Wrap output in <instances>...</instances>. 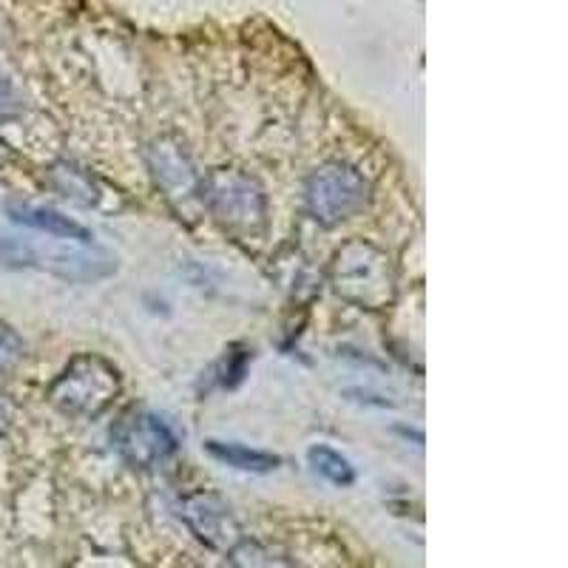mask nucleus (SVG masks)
<instances>
[{"label": "nucleus", "mask_w": 568, "mask_h": 568, "mask_svg": "<svg viewBox=\"0 0 568 568\" xmlns=\"http://www.w3.org/2000/svg\"><path fill=\"white\" fill-rule=\"evenodd\" d=\"M329 284L344 302L362 311H387L395 298V273L382 247L353 240L329 262Z\"/></svg>", "instance_id": "f257e3e1"}, {"label": "nucleus", "mask_w": 568, "mask_h": 568, "mask_svg": "<svg viewBox=\"0 0 568 568\" xmlns=\"http://www.w3.org/2000/svg\"><path fill=\"white\" fill-rule=\"evenodd\" d=\"M200 200L236 242H258L265 236L267 200L251 176L227 169L213 171L200 182Z\"/></svg>", "instance_id": "f03ea898"}, {"label": "nucleus", "mask_w": 568, "mask_h": 568, "mask_svg": "<svg viewBox=\"0 0 568 568\" xmlns=\"http://www.w3.org/2000/svg\"><path fill=\"white\" fill-rule=\"evenodd\" d=\"M120 395V373L109 358L98 353H83L71 358L69 367L49 387V400L63 415L94 420L111 409Z\"/></svg>", "instance_id": "7ed1b4c3"}, {"label": "nucleus", "mask_w": 568, "mask_h": 568, "mask_svg": "<svg viewBox=\"0 0 568 568\" xmlns=\"http://www.w3.org/2000/svg\"><path fill=\"white\" fill-rule=\"evenodd\" d=\"M307 213L322 227L342 225L364 211L369 202V182L347 162H324L316 169L304 187Z\"/></svg>", "instance_id": "20e7f679"}, {"label": "nucleus", "mask_w": 568, "mask_h": 568, "mask_svg": "<svg viewBox=\"0 0 568 568\" xmlns=\"http://www.w3.org/2000/svg\"><path fill=\"white\" fill-rule=\"evenodd\" d=\"M116 453L134 469H151V466L169 460L180 449V429L171 418L151 409H134L125 415L114 429Z\"/></svg>", "instance_id": "39448f33"}, {"label": "nucleus", "mask_w": 568, "mask_h": 568, "mask_svg": "<svg viewBox=\"0 0 568 568\" xmlns=\"http://www.w3.org/2000/svg\"><path fill=\"white\" fill-rule=\"evenodd\" d=\"M180 515L185 520V526L196 535V540H202L207 549L216 551H231L233 546H240L245 540L242 535L236 517H233L231 506L216 495H207V491H200V495H191L182 500Z\"/></svg>", "instance_id": "423d86ee"}, {"label": "nucleus", "mask_w": 568, "mask_h": 568, "mask_svg": "<svg viewBox=\"0 0 568 568\" xmlns=\"http://www.w3.org/2000/svg\"><path fill=\"white\" fill-rule=\"evenodd\" d=\"M149 165L162 194L182 216H191V205H200V176L194 174V165L182 154L180 145L169 140H156L149 149Z\"/></svg>", "instance_id": "0eeeda50"}, {"label": "nucleus", "mask_w": 568, "mask_h": 568, "mask_svg": "<svg viewBox=\"0 0 568 568\" xmlns=\"http://www.w3.org/2000/svg\"><path fill=\"white\" fill-rule=\"evenodd\" d=\"M7 213L14 225L32 227V231H43L49 233V236H58V240L94 242V233H91L89 227L69 220V216H63V213L54 211V207L32 205V202H9Z\"/></svg>", "instance_id": "6e6552de"}, {"label": "nucleus", "mask_w": 568, "mask_h": 568, "mask_svg": "<svg viewBox=\"0 0 568 568\" xmlns=\"http://www.w3.org/2000/svg\"><path fill=\"white\" fill-rule=\"evenodd\" d=\"M205 449L220 464H227L240 471H251V475H267V471L282 466L278 455L265 453V449H251V446L236 444V440H205Z\"/></svg>", "instance_id": "1a4fd4ad"}, {"label": "nucleus", "mask_w": 568, "mask_h": 568, "mask_svg": "<svg viewBox=\"0 0 568 568\" xmlns=\"http://www.w3.org/2000/svg\"><path fill=\"white\" fill-rule=\"evenodd\" d=\"M307 464H311V469L316 471L318 478L338 486V489H347V486L355 484V466L342 453H336L333 446H311L307 449Z\"/></svg>", "instance_id": "9d476101"}, {"label": "nucleus", "mask_w": 568, "mask_h": 568, "mask_svg": "<svg viewBox=\"0 0 568 568\" xmlns=\"http://www.w3.org/2000/svg\"><path fill=\"white\" fill-rule=\"evenodd\" d=\"M247 364H251V349L233 344L231 349H225L220 362L213 364V382L220 384L222 389H233L245 378Z\"/></svg>", "instance_id": "9b49d317"}, {"label": "nucleus", "mask_w": 568, "mask_h": 568, "mask_svg": "<svg viewBox=\"0 0 568 568\" xmlns=\"http://www.w3.org/2000/svg\"><path fill=\"white\" fill-rule=\"evenodd\" d=\"M23 353H27L23 338L7 322H0V375L12 373L20 364V358H23Z\"/></svg>", "instance_id": "f8f14e48"}, {"label": "nucleus", "mask_w": 568, "mask_h": 568, "mask_svg": "<svg viewBox=\"0 0 568 568\" xmlns=\"http://www.w3.org/2000/svg\"><path fill=\"white\" fill-rule=\"evenodd\" d=\"M9 429V409L0 404V435H7Z\"/></svg>", "instance_id": "ddd939ff"}, {"label": "nucleus", "mask_w": 568, "mask_h": 568, "mask_svg": "<svg viewBox=\"0 0 568 568\" xmlns=\"http://www.w3.org/2000/svg\"><path fill=\"white\" fill-rule=\"evenodd\" d=\"M0 160H3V142H0Z\"/></svg>", "instance_id": "4468645a"}]
</instances>
